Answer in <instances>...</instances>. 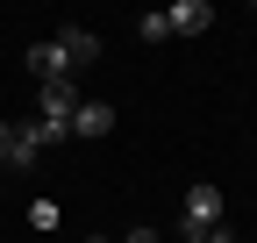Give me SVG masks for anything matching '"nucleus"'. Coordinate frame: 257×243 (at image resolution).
Instances as JSON below:
<instances>
[{
  "label": "nucleus",
  "instance_id": "obj_1",
  "mask_svg": "<svg viewBox=\"0 0 257 243\" xmlns=\"http://www.w3.org/2000/svg\"><path fill=\"white\" fill-rule=\"evenodd\" d=\"M29 72H36L43 86H57V79H72L79 65L64 57V43H57V36H43V43H29Z\"/></svg>",
  "mask_w": 257,
  "mask_h": 243
},
{
  "label": "nucleus",
  "instance_id": "obj_2",
  "mask_svg": "<svg viewBox=\"0 0 257 243\" xmlns=\"http://www.w3.org/2000/svg\"><path fill=\"white\" fill-rule=\"evenodd\" d=\"M165 22H172V36H207V29H214V8H207V0H172Z\"/></svg>",
  "mask_w": 257,
  "mask_h": 243
},
{
  "label": "nucleus",
  "instance_id": "obj_3",
  "mask_svg": "<svg viewBox=\"0 0 257 243\" xmlns=\"http://www.w3.org/2000/svg\"><path fill=\"white\" fill-rule=\"evenodd\" d=\"M36 114H43V122H64V129H72V114H79V86H72V79L43 86V93H36Z\"/></svg>",
  "mask_w": 257,
  "mask_h": 243
},
{
  "label": "nucleus",
  "instance_id": "obj_4",
  "mask_svg": "<svg viewBox=\"0 0 257 243\" xmlns=\"http://www.w3.org/2000/svg\"><path fill=\"white\" fill-rule=\"evenodd\" d=\"M214 222H221V193L214 186H193L186 193V229H214Z\"/></svg>",
  "mask_w": 257,
  "mask_h": 243
},
{
  "label": "nucleus",
  "instance_id": "obj_5",
  "mask_svg": "<svg viewBox=\"0 0 257 243\" xmlns=\"http://www.w3.org/2000/svg\"><path fill=\"white\" fill-rule=\"evenodd\" d=\"M107 129H114V107H107V100H79L72 136H107Z\"/></svg>",
  "mask_w": 257,
  "mask_h": 243
},
{
  "label": "nucleus",
  "instance_id": "obj_6",
  "mask_svg": "<svg viewBox=\"0 0 257 243\" xmlns=\"http://www.w3.org/2000/svg\"><path fill=\"white\" fill-rule=\"evenodd\" d=\"M57 43H64V57H72V65H93V57H100V36H93V29H57Z\"/></svg>",
  "mask_w": 257,
  "mask_h": 243
},
{
  "label": "nucleus",
  "instance_id": "obj_7",
  "mask_svg": "<svg viewBox=\"0 0 257 243\" xmlns=\"http://www.w3.org/2000/svg\"><path fill=\"white\" fill-rule=\"evenodd\" d=\"M43 158V136H36V122H29V129H15V143H8V172H29Z\"/></svg>",
  "mask_w": 257,
  "mask_h": 243
},
{
  "label": "nucleus",
  "instance_id": "obj_8",
  "mask_svg": "<svg viewBox=\"0 0 257 243\" xmlns=\"http://www.w3.org/2000/svg\"><path fill=\"white\" fill-rule=\"evenodd\" d=\"M136 36H143V43H172V22H165V8H157V15H143V22H136Z\"/></svg>",
  "mask_w": 257,
  "mask_h": 243
},
{
  "label": "nucleus",
  "instance_id": "obj_9",
  "mask_svg": "<svg viewBox=\"0 0 257 243\" xmlns=\"http://www.w3.org/2000/svg\"><path fill=\"white\" fill-rule=\"evenodd\" d=\"M29 229L50 236V229H57V200H29Z\"/></svg>",
  "mask_w": 257,
  "mask_h": 243
},
{
  "label": "nucleus",
  "instance_id": "obj_10",
  "mask_svg": "<svg viewBox=\"0 0 257 243\" xmlns=\"http://www.w3.org/2000/svg\"><path fill=\"white\" fill-rule=\"evenodd\" d=\"M179 243H236L229 222H214V229H179Z\"/></svg>",
  "mask_w": 257,
  "mask_h": 243
},
{
  "label": "nucleus",
  "instance_id": "obj_11",
  "mask_svg": "<svg viewBox=\"0 0 257 243\" xmlns=\"http://www.w3.org/2000/svg\"><path fill=\"white\" fill-rule=\"evenodd\" d=\"M121 243H157V229H128V236H121Z\"/></svg>",
  "mask_w": 257,
  "mask_h": 243
},
{
  "label": "nucleus",
  "instance_id": "obj_12",
  "mask_svg": "<svg viewBox=\"0 0 257 243\" xmlns=\"http://www.w3.org/2000/svg\"><path fill=\"white\" fill-rule=\"evenodd\" d=\"M8 143H15V129H8V122H0V165H8Z\"/></svg>",
  "mask_w": 257,
  "mask_h": 243
}]
</instances>
